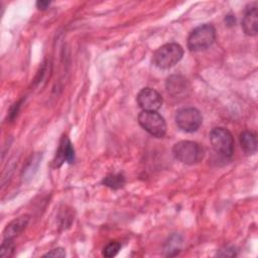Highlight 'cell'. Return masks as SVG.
Segmentation results:
<instances>
[{
	"label": "cell",
	"mask_w": 258,
	"mask_h": 258,
	"mask_svg": "<svg viewBox=\"0 0 258 258\" xmlns=\"http://www.w3.org/2000/svg\"><path fill=\"white\" fill-rule=\"evenodd\" d=\"M183 55L182 47L175 43L170 42L160 46L152 56V62L158 69H169L176 64Z\"/></svg>",
	"instance_id": "obj_1"
},
{
	"label": "cell",
	"mask_w": 258,
	"mask_h": 258,
	"mask_svg": "<svg viewBox=\"0 0 258 258\" xmlns=\"http://www.w3.org/2000/svg\"><path fill=\"white\" fill-rule=\"evenodd\" d=\"M204 153V149L199 143L189 140L179 141L172 147L173 156L178 161L189 165L197 164L202 161Z\"/></svg>",
	"instance_id": "obj_2"
},
{
	"label": "cell",
	"mask_w": 258,
	"mask_h": 258,
	"mask_svg": "<svg viewBox=\"0 0 258 258\" xmlns=\"http://www.w3.org/2000/svg\"><path fill=\"white\" fill-rule=\"evenodd\" d=\"M216 39V30L211 24L196 27L188 35L187 47L191 51H200L210 47Z\"/></svg>",
	"instance_id": "obj_3"
},
{
	"label": "cell",
	"mask_w": 258,
	"mask_h": 258,
	"mask_svg": "<svg viewBox=\"0 0 258 258\" xmlns=\"http://www.w3.org/2000/svg\"><path fill=\"white\" fill-rule=\"evenodd\" d=\"M214 150L224 157H231L234 150V140L231 132L223 127L214 128L210 134Z\"/></svg>",
	"instance_id": "obj_4"
},
{
	"label": "cell",
	"mask_w": 258,
	"mask_h": 258,
	"mask_svg": "<svg viewBox=\"0 0 258 258\" xmlns=\"http://www.w3.org/2000/svg\"><path fill=\"white\" fill-rule=\"evenodd\" d=\"M140 126L150 135L161 138L166 133V124L163 117L156 111H142L138 116Z\"/></svg>",
	"instance_id": "obj_5"
},
{
	"label": "cell",
	"mask_w": 258,
	"mask_h": 258,
	"mask_svg": "<svg viewBox=\"0 0 258 258\" xmlns=\"http://www.w3.org/2000/svg\"><path fill=\"white\" fill-rule=\"evenodd\" d=\"M177 127L184 132H195L197 131L203 122V117L201 112L192 107L179 109L174 117Z\"/></svg>",
	"instance_id": "obj_6"
},
{
	"label": "cell",
	"mask_w": 258,
	"mask_h": 258,
	"mask_svg": "<svg viewBox=\"0 0 258 258\" xmlns=\"http://www.w3.org/2000/svg\"><path fill=\"white\" fill-rule=\"evenodd\" d=\"M136 100L143 111H157L162 105L161 95L151 88L142 89L138 93Z\"/></svg>",
	"instance_id": "obj_7"
},
{
	"label": "cell",
	"mask_w": 258,
	"mask_h": 258,
	"mask_svg": "<svg viewBox=\"0 0 258 258\" xmlns=\"http://www.w3.org/2000/svg\"><path fill=\"white\" fill-rule=\"evenodd\" d=\"M189 89L190 87L187 80L180 75H172L166 80V91L173 98H186Z\"/></svg>",
	"instance_id": "obj_8"
},
{
	"label": "cell",
	"mask_w": 258,
	"mask_h": 258,
	"mask_svg": "<svg viewBox=\"0 0 258 258\" xmlns=\"http://www.w3.org/2000/svg\"><path fill=\"white\" fill-rule=\"evenodd\" d=\"M257 26H258V12H257V3L254 2L250 4L244 12L242 27L244 32L247 35L254 36L257 34Z\"/></svg>",
	"instance_id": "obj_9"
},
{
	"label": "cell",
	"mask_w": 258,
	"mask_h": 258,
	"mask_svg": "<svg viewBox=\"0 0 258 258\" xmlns=\"http://www.w3.org/2000/svg\"><path fill=\"white\" fill-rule=\"evenodd\" d=\"M74 160H75L74 147L71 141L67 137H63L59 143V147L56 152V159L54 162L57 166H59L63 161L72 163L74 162Z\"/></svg>",
	"instance_id": "obj_10"
},
{
	"label": "cell",
	"mask_w": 258,
	"mask_h": 258,
	"mask_svg": "<svg viewBox=\"0 0 258 258\" xmlns=\"http://www.w3.org/2000/svg\"><path fill=\"white\" fill-rule=\"evenodd\" d=\"M29 221V217L28 216H21L15 220H13L12 222H10L6 228L4 229L3 232V236L4 239H12L16 236H18L26 227V225L28 224Z\"/></svg>",
	"instance_id": "obj_11"
},
{
	"label": "cell",
	"mask_w": 258,
	"mask_h": 258,
	"mask_svg": "<svg viewBox=\"0 0 258 258\" xmlns=\"http://www.w3.org/2000/svg\"><path fill=\"white\" fill-rule=\"evenodd\" d=\"M240 144L242 149L247 154H253L257 150L256 134L251 131H244L240 135Z\"/></svg>",
	"instance_id": "obj_12"
},
{
	"label": "cell",
	"mask_w": 258,
	"mask_h": 258,
	"mask_svg": "<svg viewBox=\"0 0 258 258\" xmlns=\"http://www.w3.org/2000/svg\"><path fill=\"white\" fill-rule=\"evenodd\" d=\"M103 183L113 189H117L124 185L125 177L121 173H111L104 178Z\"/></svg>",
	"instance_id": "obj_13"
},
{
	"label": "cell",
	"mask_w": 258,
	"mask_h": 258,
	"mask_svg": "<svg viewBox=\"0 0 258 258\" xmlns=\"http://www.w3.org/2000/svg\"><path fill=\"white\" fill-rule=\"evenodd\" d=\"M180 247H181V239L179 236H172L169 238L168 242L166 243V255L168 256H174L176 254H178V252L180 251Z\"/></svg>",
	"instance_id": "obj_14"
},
{
	"label": "cell",
	"mask_w": 258,
	"mask_h": 258,
	"mask_svg": "<svg viewBox=\"0 0 258 258\" xmlns=\"http://www.w3.org/2000/svg\"><path fill=\"white\" fill-rule=\"evenodd\" d=\"M121 248V244L117 241H112L110 242L104 249H103V256L107 258H111L117 255Z\"/></svg>",
	"instance_id": "obj_15"
},
{
	"label": "cell",
	"mask_w": 258,
	"mask_h": 258,
	"mask_svg": "<svg viewBox=\"0 0 258 258\" xmlns=\"http://www.w3.org/2000/svg\"><path fill=\"white\" fill-rule=\"evenodd\" d=\"M14 252V243L12 239H4L2 245H1V250H0V255L3 258L10 257Z\"/></svg>",
	"instance_id": "obj_16"
},
{
	"label": "cell",
	"mask_w": 258,
	"mask_h": 258,
	"mask_svg": "<svg viewBox=\"0 0 258 258\" xmlns=\"http://www.w3.org/2000/svg\"><path fill=\"white\" fill-rule=\"evenodd\" d=\"M66 256V252L62 248H56L51 250L50 252H47L46 254H44V257H57V258H61Z\"/></svg>",
	"instance_id": "obj_17"
},
{
	"label": "cell",
	"mask_w": 258,
	"mask_h": 258,
	"mask_svg": "<svg viewBox=\"0 0 258 258\" xmlns=\"http://www.w3.org/2000/svg\"><path fill=\"white\" fill-rule=\"evenodd\" d=\"M50 5V1H37L36 2V6L39 10H45L48 8V6Z\"/></svg>",
	"instance_id": "obj_18"
},
{
	"label": "cell",
	"mask_w": 258,
	"mask_h": 258,
	"mask_svg": "<svg viewBox=\"0 0 258 258\" xmlns=\"http://www.w3.org/2000/svg\"><path fill=\"white\" fill-rule=\"evenodd\" d=\"M225 23H226L228 26H233V25H235V23H236V19H235V17H234L233 15H227V16L225 17Z\"/></svg>",
	"instance_id": "obj_19"
}]
</instances>
